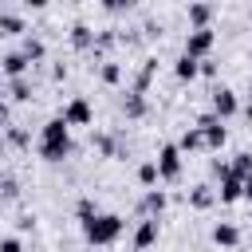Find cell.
<instances>
[{
  "instance_id": "6da1fadb",
  "label": "cell",
  "mask_w": 252,
  "mask_h": 252,
  "mask_svg": "<svg viewBox=\"0 0 252 252\" xmlns=\"http://www.w3.org/2000/svg\"><path fill=\"white\" fill-rule=\"evenodd\" d=\"M67 154H71V126L63 122V114H55L39 130V158L43 161H63Z\"/></svg>"
},
{
  "instance_id": "7a4b0ae2",
  "label": "cell",
  "mask_w": 252,
  "mask_h": 252,
  "mask_svg": "<svg viewBox=\"0 0 252 252\" xmlns=\"http://www.w3.org/2000/svg\"><path fill=\"white\" fill-rule=\"evenodd\" d=\"M122 228H126V220L118 213H98L83 224V236H87V244H114L122 236Z\"/></svg>"
},
{
  "instance_id": "3957f363",
  "label": "cell",
  "mask_w": 252,
  "mask_h": 252,
  "mask_svg": "<svg viewBox=\"0 0 252 252\" xmlns=\"http://www.w3.org/2000/svg\"><path fill=\"white\" fill-rule=\"evenodd\" d=\"M158 177L161 181H177L181 177V150H177V142H165L158 150Z\"/></svg>"
},
{
  "instance_id": "277c9868",
  "label": "cell",
  "mask_w": 252,
  "mask_h": 252,
  "mask_svg": "<svg viewBox=\"0 0 252 252\" xmlns=\"http://www.w3.org/2000/svg\"><path fill=\"white\" fill-rule=\"evenodd\" d=\"M197 130L205 134V146H209V150H220V146L228 142V130H224V122H220V118H217L213 110L197 118Z\"/></svg>"
},
{
  "instance_id": "5b68a950",
  "label": "cell",
  "mask_w": 252,
  "mask_h": 252,
  "mask_svg": "<svg viewBox=\"0 0 252 252\" xmlns=\"http://www.w3.org/2000/svg\"><path fill=\"white\" fill-rule=\"evenodd\" d=\"M213 43H217V32L213 28H201V32H189V39H185V55L189 59H209V51H213Z\"/></svg>"
},
{
  "instance_id": "8992f818",
  "label": "cell",
  "mask_w": 252,
  "mask_h": 252,
  "mask_svg": "<svg viewBox=\"0 0 252 252\" xmlns=\"http://www.w3.org/2000/svg\"><path fill=\"white\" fill-rule=\"evenodd\" d=\"M91 118H94V110H91V102H87L83 94H75V98L63 106V122H67V126H91Z\"/></svg>"
},
{
  "instance_id": "52a82bcc",
  "label": "cell",
  "mask_w": 252,
  "mask_h": 252,
  "mask_svg": "<svg viewBox=\"0 0 252 252\" xmlns=\"http://www.w3.org/2000/svg\"><path fill=\"white\" fill-rule=\"evenodd\" d=\"M240 110V102H236V91H228V87H217L213 91V114L224 122V118H232Z\"/></svg>"
},
{
  "instance_id": "ba28073f",
  "label": "cell",
  "mask_w": 252,
  "mask_h": 252,
  "mask_svg": "<svg viewBox=\"0 0 252 252\" xmlns=\"http://www.w3.org/2000/svg\"><path fill=\"white\" fill-rule=\"evenodd\" d=\"M28 55L24 51H8L4 59H0V75H8V79H24V71H28Z\"/></svg>"
},
{
  "instance_id": "9c48e42d",
  "label": "cell",
  "mask_w": 252,
  "mask_h": 252,
  "mask_svg": "<svg viewBox=\"0 0 252 252\" xmlns=\"http://www.w3.org/2000/svg\"><path fill=\"white\" fill-rule=\"evenodd\" d=\"M213 244H217V248H236V244H240V228L228 224V220L213 224Z\"/></svg>"
},
{
  "instance_id": "30bf717a",
  "label": "cell",
  "mask_w": 252,
  "mask_h": 252,
  "mask_svg": "<svg viewBox=\"0 0 252 252\" xmlns=\"http://www.w3.org/2000/svg\"><path fill=\"white\" fill-rule=\"evenodd\" d=\"M154 240H158V217H146V220L134 228V248L142 252V248H150Z\"/></svg>"
},
{
  "instance_id": "8fae6325",
  "label": "cell",
  "mask_w": 252,
  "mask_h": 252,
  "mask_svg": "<svg viewBox=\"0 0 252 252\" xmlns=\"http://www.w3.org/2000/svg\"><path fill=\"white\" fill-rule=\"evenodd\" d=\"M217 197H220L224 205L240 201V197H244V181H240V177H232V173H228V177H220V189H217Z\"/></svg>"
},
{
  "instance_id": "7c38bea8",
  "label": "cell",
  "mask_w": 252,
  "mask_h": 252,
  "mask_svg": "<svg viewBox=\"0 0 252 252\" xmlns=\"http://www.w3.org/2000/svg\"><path fill=\"white\" fill-rule=\"evenodd\" d=\"M173 75H177L181 83H193V79L201 75V63H197V59H189V55L181 51V55H177V63H173Z\"/></svg>"
},
{
  "instance_id": "4fadbf2b",
  "label": "cell",
  "mask_w": 252,
  "mask_h": 252,
  "mask_svg": "<svg viewBox=\"0 0 252 252\" xmlns=\"http://www.w3.org/2000/svg\"><path fill=\"white\" fill-rule=\"evenodd\" d=\"M209 20H213V4H189V24H193V32L209 28Z\"/></svg>"
},
{
  "instance_id": "5bb4252c",
  "label": "cell",
  "mask_w": 252,
  "mask_h": 252,
  "mask_svg": "<svg viewBox=\"0 0 252 252\" xmlns=\"http://www.w3.org/2000/svg\"><path fill=\"white\" fill-rule=\"evenodd\" d=\"M161 209H165V193H161V189H150V193L142 197V213H146V217H161Z\"/></svg>"
},
{
  "instance_id": "9a60e30c",
  "label": "cell",
  "mask_w": 252,
  "mask_h": 252,
  "mask_svg": "<svg viewBox=\"0 0 252 252\" xmlns=\"http://www.w3.org/2000/svg\"><path fill=\"white\" fill-rule=\"evenodd\" d=\"M201 146H205V134H201L197 126H193V130H185V134H181V142H177V150H181V154H193V150H201Z\"/></svg>"
},
{
  "instance_id": "2e32d148",
  "label": "cell",
  "mask_w": 252,
  "mask_h": 252,
  "mask_svg": "<svg viewBox=\"0 0 252 252\" xmlns=\"http://www.w3.org/2000/svg\"><path fill=\"white\" fill-rule=\"evenodd\" d=\"M24 32V20L16 12H0V35H20Z\"/></svg>"
},
{
  "instance_id": "e0dca14e",
  "label": "cell",
  "mask_w": 252,
  "mask_h": 252,
  "mask_svg": "<svg viewBox=\"0 0 252 252\" xmlns=\"http://www.w3.org/2000/svg\"><path fill=\"white\" fill-rule=\"evenodd\" d=\"M228 169H232V177H240V181H244V177H252V154H236Z\"/></svg>"
},
{
  "instance_id": "ac0fdd59",
  "label": "cell",
  "mask_w": 252,
  "mask_h": 252,
  "mask_svg": "<svg viewBox=\"0 0 252 252\" xmlns=\"http://www.w3.org/2000/svg\"><path fill=\"white\" fill-rule=\"evenodd\" d=\"M71 43H75V47H91V43H94V32H91L87 24H75V28H71Z\"/></svg>"
},
{
  "instance_id": "d6986e66",
  "label": "cell",
  "mask_w": 252,
  "mask_h": 252,
  "mask_svg": "<svg viewBox=\"0 0 252 252\" xmlns=\"http://www.w3.org/2000/svg\"><path fill=\"white\" fill-rule=\"evenodd\" d=\"M138 181H142L146 189L158 185V181H161V177H158V161H142V165H138Z\"/></svg>"
},
{
  "instance_id": "ffe728a7",
  "label": "cell",
  "mask_w": 252,
  "mask_h": 252,
  "mask_svg": "<svg viewBox=\"0 0 252 252\" xmlns=\"http://www.w3.org/2000/svg\"><path fill=\"white\" fill-rule=\"evenodd\" d=\"M189 201H193V209H209V205H213V189H209V185H197V189L189 193Z\"/></svg>"
},
{
  "instance_id": "44dd1931",
  "label": "cell",
  "mask_w": 252,
  "mask_h": 252,
  "mask_svg": "<svg viewBox=\"0 0 252 252\" xmlns=\"http://www.w3.org/2000/svg\"><path fill=\"white\" fill-rule=\"evenodd\" d=\"M20 51H24V55H28V59H43V51H47V47H43V39H35V35H28V39H24V47H20Z\"/></svg>"
},
{
  "instance_id": "7402d4cb",
  "label": "cell",
  "mask_w": 252,
  "mask_h": 252,
  "mask_svg": "<svg viewBox=\"0 0 252 252\" xmlns=\"http://www.w3.org/2000/svg\"><path fill=\"white\" fill-rule=\"evenodd\" d=\"M8 94H12L16 102H28V98H32V87H28V79H12V87H8Z\"/></svg>"
},
{
  "instance_id": "603a6c76",
  "label": "cell",
  "mask_w": 252,
  "mask_h": 252,
  "mask_svg": "<svg viewBox=\"0 0 252 252\" xmlns=\"http://www.w3.org/2000/svg\"><path fill=\"white\" fill-rule=\"evenodd\" d=\"M75 213H79V220H83V224H87L91 217H98V209H94V201H91V197H83V201L75 205Z\"/></svg>"
},
{
  "instance_id": "cb8c5ba5",
  "label": "cell",
  "mask_w": 252,
  "mask_h": 252,
  "mask_svg": "<svg viewBox=\"0 0 252 252\" xmlns=\"http://www.w3.org/2000/svg\"><path fill=\"white\" fill-rule=\"evenodd\" d=\"M142 110H146V98H142V94H130V98H126V114H130V118H138Z\"/></svg>"
},
{
  "instance_id": "d4e9b609",
  "label": "cell",
  "mask_w": 252,
  "mask_h": 252,
  "mask_svg": "<svg viewBox=\"0 0 252 252\" xmlns=\"http://www.w3.org/2000/svg\"><path fill=\"white\" fill-rule=\"evenodd\" d=\"M122 79V67L118 63H102V83H118Z\"/></svg>"
},
{
  "instance_id": "484cf974",
  "label": "cell",
  "mask_w": 252,
  "mask_h": 252,
  "mask_svg": "<svg viewBox=\"0 0 252 252\" xmlns=\"http://www.w3.org/2000/svg\"><path fill=\"white\" fill-rule=\"evenodd\" d=\"M0 252H24L20 236H4V240H0Z\"/></svg>"
},
{
  "instance_id": "4316f807",
  "label": "cell",
  "mask_w": 252,
  "mask_h": 252,
  "mask_svg": "<svg viewBox=\"0 0 252 252\" xmlns=\"http://www.w3.org/2000/svg\"><path fill=\"white\" fill-rule=\"evenodd\" d=\"M8 142H12V146H28V134L16 130V126H8Z\"/></svg>"
},
{
  "instance_id": "83f0119b",
  "label": "cell",
  "mask_w": 252,
  "mask_h": 252,
  "mask_svg": "<svg viewBox=\"0 0 252 252\" xmlns=\"http://www.w3.org/2000/svg\"><path fill=\"white\" fill-rule=\"evenodd\" d=\"M201 75L213 79V75H217V63H213V59H201Z\"/></svg>"
},
{
  "instance_id": "f1b7e54d",
  "label": "cell",
  "mask_w": 252,
  "mask_h": 252,
  "mask_svg": "<svg viewBox=\"0 0 252 252\" xmlns=\"http://www.w3.org/2000/svg\"><path fill=\"white\" fill-rule=\"evenodd\" d=\"M0 126H8V102H0Z\"/></svg>"
},
{
  "instance_id": "f546056e",
  "label": "cell",
  "mask_w": 252,
  "mask_h": 252,
  "mask_svg": "<svg viewBox=\"0 0 252 252\" xmlns=\"http://www.w3.org/2000/svg\"><path fill=\"white\" fill-rule=\"evenodd\" d=\"M244 201H252V177H244Z\"/></svg>"
},
{
  "instance_id": "4dcf8cb0",
  "label": "cell",
  "mask_w": 252,
  "mask_h": 252,
  "mask_svg": "<svg viewBox=\"0 0 252 252\" xmlns=\"http://www.w3.org/2000/svg\"><path fill=\"white\" fill-rule=\"evenodd\" d=\"M244 114H248V118H252V102H248V106H244Z\"/></svg>"
}]
</instances>
